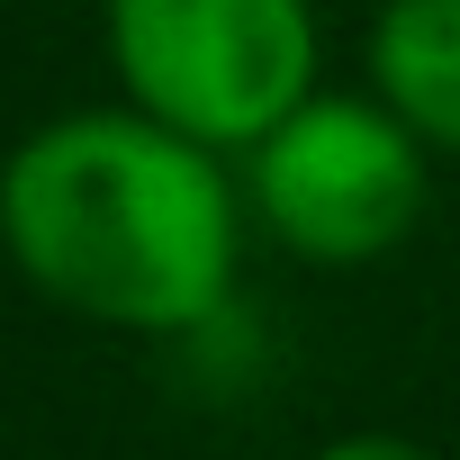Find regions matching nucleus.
I'll return each mask as SVG.
<instances>
[{"label": "nucleus", "instance_id": "1", "mask_svg": "<svg viewBox=\"0 0 460 460\" xmlns=\"http://www.w3.org/2000/svg\"><path fill=\"white\" fill-rule=\"evenodd\" d=\"M244 181L217 145L118 109H64L0 163V253L19 280L118 334H199L244 271Z\"/></svg>", "mask_w": 460, "mask_h": 460}, {"label": "nucleus", "instance_id": "2", "mask_svg": "<svg viewBox=\"0 0 460 460\" xmlns=\"http://www.w3.org/2000/svg\"><path fill=\"white\" fill-rule=\"evenodd\" d=\"M100 37L118 100L217 154H253L325 82L316 0H100Z\"/></svg>", "mask_w": 460, "mask_h": 460}, {"label": "nucleus", "instance_id": "3", "mask_svg": "<svg viewBox=\"0 0 460 460\" xmlns=\"http://www.w3.org/2000/svg\"><path fill=\"white\" fill-rule=\"evenodd\" d=\"M244 208L307 271H361V262H388L424 226V208H433V145L370 82L361 91H325L316 82L244 154Z\"/></svg>", "mask_w": 460, "mask_h": 460}, {"label": "nucleus", "instance_id": "4", "mask_svg": "<svg viewBox=\"0 0 460 460\" xmlns=\"http://www.w3.org/2000/svg\"><path fill=\"white\" fill-rule=\"evenodd\" d=\"M361 82L433 154H460V0H379L361 37Z\"/></svg>", "mask_w": 460, "mask_h": 460}, {"label": "nucleus", "instance_id": "5", "mask_svg": "<svg viewBox=\"0 0 460 460\" xmlns=\"http://www.w3.org/2000/svg\"><path fill=\"white\" fill-rule=\"evenodd\" d=\"M307 460H442V451H433V442H415V433L361 424V433H334V442H316Z\"/></svg>", "mask_w": 460, "mask_h": 460}]
</instances>
